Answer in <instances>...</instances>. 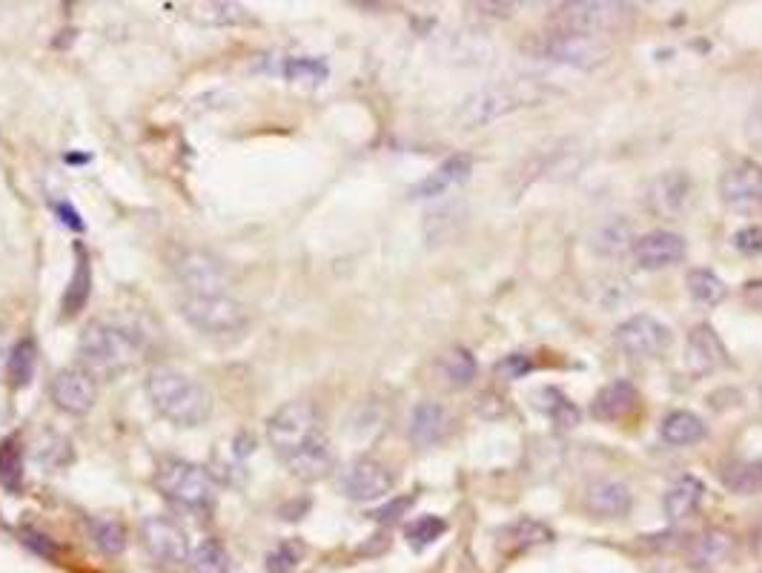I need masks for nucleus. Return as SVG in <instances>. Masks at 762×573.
<instances>
[{
  "label": "nucleus",
  "instance_id": "1",
  "mask_svg": "<svg viewBox=\"0 0 762 573\" xmlns=\"http://www.w3.org/2000/svg\"><path fill=\"white\" fill-rule=\"evenodd\" d=\"M144 390L158 416L178 427L204 425L213 413L209 390L178 367H156L144 381Z\"/></svg>",
  "mask_w": 762,
  "mask_h": 573
},
{
  "label": "nucleus",
  "instance_id": "2",
  "mask_svg": "<svg viewBox=\"0 0 762 573\" xmlns=\"http://www.w3.org/2000/svg\"><path fill=\"white\" fill-rule=\"evenodd\" d=\"M141 351V333L115 321H89L78 339V356L95 379H115L126 373Z\"/></svg>",
  "mask_w": 762,
  "mask_h": 573
},
{
  "label": "nucleus",
  "instance_id": "3",
  "mask_svg": "<svg viewBox=\"0 0 762 573\" xmlns=\"http://www.w3.org/2000/svg\"><path fill=\"white\" fill-rule=\"evenodd\" d=\"M266 439L284 465L330 442L325 427H321L319 410L310 402H287L284 408L275 410L266 422Z\"/></svg>",
  "mask_w": 762,
  "mask_h": 573
},
{
  "label": "nucleus",
  "instance_id": "4",
  "mask_svg": "<svg viewBox=\"0 0 762 573\" xmlns=\"http://www.w3.org/2000/svg\"><path fill=\"white\" fill-rule=\"evenodd\" d=\"M156 488L163 500L184 511H209L215 502V482L201 465L184 459H163L158 465Z\"/></svg>",
  "mask_w": 762,
  "mask_h": 573
},
{
  "label": "nucleus",
  "instance_id": "5",
  "mask_svg": "<svg viewBox=\"0 0 762 573\" xmlns=\"http://www.w3.org/2000/svg\"><path fill=\"white\" fill-rule=\"evenodd\" d=\"M178 313L193 330L204 335H230L241 333L250 324V310H247L236 296H184Z\"/></svg>",
  "mask_w": 762,
  "mask_h": 573
},
{
  "label": "nucleus",
  "instance_id": "6",
  "mask_svg": "<svg viewBox=\"0 0 762 573\" xmlns=\"http://www.w3.org/2000/svg\"><path fill=\"white\" fill-rule=\"evenodd\" d=\"M536 87L527 90L525 83H497V87H485V90L474 92L467 98L465 104L456 112V121H459L465 129H479L485 124H493V121L504 118L508 112H516L519 106H527L536 101Z\"/></svg>",
  "mask_w": 762,
  "mask_h": 573
},
{
  "label": "nucleus",
  "instance_id": "7",
  "mask_svg": "<svg viewBox=\"0 0 762 573\" xmlns=\"http://www.w3.org/2000/svg\"><path fill=\"white\" fill-rule=\"evenodd\" d=\"M539 53L548 60H554V64H565V67H577V69H593L611 58L614 46H611L607 37H600V35L556 30L542 37Z\"/></svg>",
  "mask_w": 762,
  "mask_h": 573
},
{
  "label": "nucleus",
  "instance_id": "8",
  "mask_svg": "<svg viewBox=\"0 0 762 573\" xmlns=\"http://www.w3.org/2000/svg\"><path fill=\"white\" fill-rule=\"evenodd\" d=\"M178 284L184 287V296H224L230 287V273L218 255L209 250H181L172 264Z\"/></svg>",
  "mask_w": 762,
  "mask_h": 573
},
{
  "label": "nucleus",
  "instance_id": "9",
  "mask_svg": "<svg viewBox=\"0 0 762 573\" xmlns=\"http://www.w3.org/2000/svg\"><path fill=\"white\" fill-rule=\"evenodd\" d=\"M630 15H634V9L625 3H562L554 9L550 21L556 23V30L602 37L607 32L619 30Z\"/></svg>",
  "mask_w": 762,
  "mask_h": 573
},
{
  "label": "nucleus",
  "instance_id": "10",
  "mask_svg": "<svg viewBox=\"0 0 762 573\" xmlns=\"http://www.w3.org/2000/svg\"><path fill=\"white\" fill-rule=\"evenodd\" d=\"M49 399L69 416H83L98 402V379L83 365L64 367L49 381Z\"/></svg>",
  "mask_w": 762,
  "mask_h": 573
},
{
  "label": "nucleus",
  "instance_id": "11",
  "mask_svg": "<svg viewBox=\"0 0 762 573\" xmlns=\"http://www.w3.org/2000/svg\"><path fill=\"white\" fill-rule=\"evenodd\" d=\"M616 344L630 358H659L671 347V330L653 316H630L616 328Z\"/></svg>",
  "mask_w": 762,
  "mask_h": 573
},
{
  "label": "nucleus",
  "instance_id": "12",
  "mask_svg": "<svg viewBox=\"0 0 762 573\" xmlns=\"http://www.w3.org/2000/svg\"><path fill=\"white\" fill-rule=\"evenodd\" d=\"M393 488V473L385 462H378L373 456H362L341 470L339 491L353 502H373L382 500Z\"/></svg>",
  "mask_w": 762,
  "mask_h": 573
},
{
  "label": "nucleus",
  "instance_id": "13",
  "mask_svg": "<svg viewBox=\"0 0 762 573\" xmlns=\"http://www.w3.org/2000/svg\"><path fill=\"white\" fill-rule=\"evenodd\" d=\"M141 539L149 557L161 565H181L190 559L186 530L170 516H147L141 522Z\"/></svg>",
  "mask_w": 762,
  "mask_h": 573
},
{
  "label": "nucleus",
  "instance_id": "14",
  "mask_svg": "<svg viewBox=\"0 0 762 573\" xmlns=\"http://www.w3.org/2000/svg\"><path fill=\"white\" fill-rule=\"evenodd\" d=\"M723 204L733 213H754L762 209V167L754 161H740L719 179Z\"/></svg>",
  "mask_w": 762,
  "mask_h": 573
},
{
  "label": "nucleus",
  "instance_id": "15",
  "mask_svg": "<svg viewBox=\"0 0 762 573\" xmlns=\"http://www.w3.org/2000/svg\"><path fill=\"white\" fill-rule=\"evenodd\" d=\"M685 250H689V244H685L680 232L668 230H653L648 236L634 239V244H630L634 261L645 270L674 267V264H680L685 259Z\"/></svg>",
  "mask_w": 762,
  "mask_h": 573
},
{
  "label": "nucleus",
  "instance_id": "16",
  "mask_svg": "<svg viewBox=\"0 0 762 573\" xmlns=\"http://www.w3.org/2000/svg\"><path fill=\"white\" fill-rule=\"evenodd\" d=\"M691 193H694V184L685 172H662L645 190V207L659 218H674L685 209Z\"/></svg>",
  "mask_w": 762,
  "mask_h": 573
},
{
  "label": "nucleus",
  "instance_id": "17",
  "mask_svg": "<svg viewBox=\"0 0 762 573\" xmlns=\"http://www.w3.org/2000/svg\"><path fill=\"white\" fill-rule=\"evenodd\" d=\"M585 507L588 514L600 516V519H619L630 514L634 493L619 479H593L585 488Z\"/></svg>",
  "mask_w": 762,
  "mask_h": 573
},
{
  "label": "nucleus",
  "instance_id": "18",
  "mask_svg": "<svg viewBox=\"0 0 762 573\" xmlns=\"http://www.w3.org/2000/svg\"><path fill=\"white\" fill-rule=\"evenodd\" d=\"M726 344L719 342V335L708 324H696L689 333V367L694 373H714L728 367Z\"/></svg>",
  "mask_w": 762,
  "mask_h": 573
},
{
  "label": "nucleus",
  "instance_id": "19",
  "mask_svg": "<svg viewBox=\"0 0 762 573\" xmlns=\"http://www.w3.org/2000/svg\"><path fill=\"white\" fill-rule=\"evenodd\" d=\"M470 170H474V158L470 156H451L444 164H439L436 170L430 172L428 179L419 181V184L410 190L413 198H436V195L451 193L453 186L465 184L470 179Z\"/></svg>",
  "mask_w": 762,
  "mask_h": 573
},
{
  "label": "nucleus",
  "instance_id": "20",
  "mask_svg": "<svg viewBox=\"0 0 762 573\" xmlns=\"http://www.w3.org/2000/svg\"><path fill=\"white\" fill-rule=\"evenodd\" d=\"M639 410V393L630 381H614L596 393L591 404L593 419L600 422H622V419H630Z\"/></svg>",
  "mask_w": 762,
  "mask_h": 573
},
{
  "label": "nucleus",
  "instance_id": "21",
  "mask_svg": "<svg viewBox=\"0 0 762 573\" xmlns=\"http://www.w3.org/2000/svg\"><path fill=\"white\" fill-rule=\"evenodd\" d=\"M92 296V259L81 244H75V270L60 301V319H75Z\"/></svg>",
  "mask_w": 762,
  "mask_h": 573
},
{
  "label": "nucleus",
  "instance_id": "22",
  "mask_svg": "<svg viewBox=\"0 0 762 573\" xmlns=\"http://www.w3.org/2000/svg\"><path fill=\"white\" fill-rule=\"evenodd\" d=\"M451 431V413L436 402L416 404L410 413V439L419 447L436 445Z\"/></svg>",
  "mask_w": 762,
  "mask_h": 573
},
{
  "label": "nucleus",
  "instance_id": "23",
  "mask_svg": "<svg viewBox=\"0 0 762 573\" xmlns=\"http://www.w3.org/2000/svg\"><path fill=\"white\" fill-rule=\"evenodd\" d=\"M705 496V484L700 482L696 477H680L671 488H668L666 500H662V507H666L668 519H689L694 514L700 502Z\"/></svg>",
  "mask_w": 762,
  "mask_h": 573
},
{
  "label": "nucleus",
  "instance_id": "24",
  "mask_svg": "<svg viewBox=\"0 0 762 573\" xmlns=\"http://www.w3.org/2000/svg\"><path fill=\"white\" fill-rule=\"evenodd\" d=\"M731 551H733V539L728 537L726 530H705V534H700V537L691 542L689 559H691V565L710 568V565H719V562H726Z\"/></svg>",
  "mask_w": 762,
  "mask_h": 573
},
{
  "label": "nucleus",
  "instance_id": "25",
  "mask_svg": "<svg viewBox=\"0 0 762 573\" xmlns=\"http://www.w3.org/2000/svg\"><path fill=\"white\" fill-rule=\"evenodd\" d=\"M662 439L674 447L696 445L705 439V422L689 410H674L662 419Z\"/></svg>",
  "mask_w": 762,
  "mask_h": 573
},
{
  "label": "nucleus",
  "instance_id": "26",
  "mask_svg": "<svg viewBox=\"0 0 762 573\" xmlns=\"http://www.w3.org/2000/svg\"><path fill=\"white\" fill-rule=\"evenodd\" d=\"M439 373H442V379L447 381L451 388L459 390L467 388V385H474L479 365H476L474 353L465 351V347H453V351H447L439 358Z\"/></svg>",
  "mask_w": 762,
  "mask_h": 573
},
{
  "label": "nucleus",
  "instance_id": "27",
  "mask_svg": "<svg viewBox=\"0 0 762 573\" xmlns=\"http://www.w3.org/2000/svg\"><path fill=\"white\" fill-rule=\"evenodd\" d=\"M719 479L737 496L762 493V462H728L719 470Z\"/></svg>",
  "mask_w": 762,
  "mask_h": 573
},
{
  "label": "nucleus",
  "instance_id": "28",
  "mask_svg": "<svg viewBox=\"0 0 762 573\" xmlns=\"http://www.w3.org/2000/svg\"><path fill=\"white\" fill-rule=\"evenodd\" d=\"M35 367H37V347L32 339H21V342L12 347V353L7 356V373L12 388L21 390L26 388L32 379H35Z\"/></svg>",
  "mask_w": 762,
  "mask_h": 573
},
{
  "label": "nucleus",
  "instance_id": "29",
  "mask_svg": "<svg viewBox=\"0 0 762 573\" xmlns=\"http://www.w3.org/2000/svg\"><path fill=\"white\" fill-rule=\"evenodd\" d=\"M550 539V530L545 528V525H539V522H531V519H522V522H513V525H508V528L499 534V545H502L504 551H525V548H531V545H542Z\"/></svg>",
  "mask_w": 762,
  "mask_h": 573
},
{
  "label": "nucleus",
  "instance_id": "30",
  "mask_svg": "<svg viewBox=\"0 0 762 573\" xmlns=\"http://www.w3.org/2000/svg\"><path fill=\"white\" fill-rule=\"evenodd\" d=\"M186 565L190 573H230V557L218 539H204L195 551H190Z\"/></svg>",
  "mask_w": 762,
  "mask_h": 573
},
{
  "label": "nucleus",
  "instance_id": "31",
  "mask_svg": "<svg viewBox=\"0 0 762 573\" xmlns=\"http://www.w3.org/2000/svg\"><path fill=\"white\" fill-rule=\"evenodd\" d=\"M89 530H92V539L106 557H118L126 548V528L118 516H95L89 522Z\"/></svg>",
  "mask_w": 762,
  "mask_h": 573
},
{
  "label": "nucleus",
  "instance_id": "32",
  "mask_svg": "<svg viewBox=\"0 0 762 573\" xmlns=\"http://www.w3.org/2000/svg\"><path fill=\"white\" fill-rule=\"evenodd\" d=\"M0 484L9 493H18L23 488V445L15 436L0 442Z\"/></svg>",
  "mask_w": 762,
  "mask_h": 573
},
{
  "label": "nucleus",
  "instance_id": "33",
  "mask_svg": "<svg viewBox=\"0 0 762 573\" xmlns=\"http://www.w3.org/2000/svg\"><path fill=\"white\" fill-rule=\"evenodd\" d=\"M685 282H689L691 298L700 301V305H719V301H726V282L717 273H710V270H691Z\"/></svg>",
  "mask_w": 762,
  "mask_h": 573
},
{
  "label": "nucleus",
  "instance_id": "34",
  "mask_svg": "<svg viewBox=\"0 0 762 573\" xmlns=\"http://www.w3.org/2000/svg\"><path fill=\"white\" fill-rule=\"evenodd\" d=\"M444 530H447V522L428 514V516H419L416 522H410L408 530H405V537H408V545L413 548V551H424V548H430V545L442 537Z\"/></svg>",
  "mask_w": 762,
  "mask_h": 573
},
{
  "label": "nucleus",
  "instance_id": "35",
  "mask_svg": "<svg viewBox=\"0 0 762 573\" xmlns=\"http://www.w3.org/2000/svg\"><path fill=\"white\" fill-rule=\"evenodd\" d=\"M284 75H287V81L321 83L330 75V69H327V64L321 58H287Z\"/></svg>",
  "mask_w": 762,
  "mask_h": 573
},
{
  "label": "nucleus",
  "instance_id": "36",
  "mask_svg": "<svg viewBox=\"0 0 762 573\" xmlns=\"http://www.w3.org/2000/svg\"><path fill=\"white\" fill-rule=\"evenodd\" d=\"M195 12H190L193 18H198V21L204 23H238L244 21L247 12L244 7H238V3H195Z\"/></svg>",
  "mask_w": 762,
  "mask_h": 573
},
{
  "label": "nucleus",
  "instance_id": "37",
  "mask_svg": "<svg viewBox=\"0 0 762 573\" xmlns=\"http://www.w3.org/2000/svg\"><path fill=\"white\" fill-rule=\"evenodd\" d=\"M35 459L46 468H60V465H67L72 459V445H69V439H60V436L49 433L46 442L41 439V445L35 447Z\"/></svg>",
  "mask_w": 762,
  "mask_h": 573
},
{
  "label": "nucleus",
  "instance_id": "38",
  "mask_svg": "<svg viewBox=\"0 0 762 573\" xmlns=\"http://www.w3.org/2000/svg\"><path fill=\"white\" fill-rule=\"evenodd\" d=\"M302 559V548L296 542L275 545L273 551L266 553V573H289Z\"/></svg>",
  "mask_w": 762,
  "mask_h": 573
},
{
  "label": "nucleus",
  "instance_id": "39",
  "mask_svg": "<svg viewBox=\"0 0 762 573\" xmlns=\"http://www.w3.org/2000/svg\"><path fill=\"white\" fill-rule=\"evenodd\" d=\"M550 399H554V402H550L545 410H548L550 419H554L556 425L565 427V431L577 425V422H579V410L573 408V404H570L568 399H565V396L559 393V390H550Z\"/></svg>",
  "mask_w": 762,
  "mask_h": 573
},
{
  "label": "nucleus",
  "instance_id": "40",
  "mask_svg": "<svg viewBox=\"0 0 762 573\" xmlns=\"http://www.w3.org/2000/svg\"><path fill=\"white\" fill-rule=\"evenodd\" d=\"M733 247L746 255L762 253V227H742L740 232H733Z\"/></svg>",
  "mask_w": 762,
  "mask_h": 573
},
{
  "label": "nucleus",
  "instance_id": "41",
  "mask_svg": "<svg viewBox=\"0 0 762 573\" xmlns=\"http://www.w3.org/2000/svg\"><path fill=\"white\" fill-rule=\"evenodd\" d=\"M527 370H531V362H527V356H522V353L504 356L497 365V373L504 376V379H522Z\"/></svg>",
  "mask_w": 762,
  "mask_h": 573
},
{
  "label": "nucleus",
  "instance_id": "42",
  "mask_svg": "<svg viewBox=\"0 0 762 573\" xmlns=\"http://www.w3.org/2000/svg\"><path fill=\"white\" fill-rule=\"evenodd\" d=\"M413 505V496H401V500H393L390 505H385V507H378L376 514H373V519H378V522H393V519H399L408 507Z\"/></svg>",
  "mask_w": 762,
  "mask_h": 573
},
{
  "label": "nucleus",
  "instance_id": "43",
  "mask_svg": "<svg viewBox=\"0 0 762 573\" xmlns=\"http://www.w3.org/2000/svg\"><path fill=\"white\" fill-rule=\"evenodd\" d=\"M55 213H58V218H60V224L64 227H69V230H75V232H81L83 230V221H81V216L75 213V207L72 204H55Z\"/></svg>",
  "mask_w": 762,
  "mask_h": 573
},
{
  "label": "nucleus",
  "instance_id": "44",
  "mask_svg": "<svg viewBox=\"0 0 762 573\" xmlns=\"http://www.w3.org/2000/svg\"><path fill=\"white\" fill-rule=\"evenodd\" d=\"M23 537H26V539H23V542L32 545V548H35L37 553H44V557H49V559L58 557V548H55V545L49 542V539H46V537H41V534H23Z\"/></svg>",
  "mask_w": 762,
  "mask_h": 573
},
{
  "label": "nucleus",
  "instance_id": "45",
  "mask_svg": "<svg viewBox=\"0 0 762 573\" xmlns=\"http://www.w3.org/2000/svg\"><path fill=\"white\" fill-rule=\"evenodd\" d=\"M3 356H7V335L0 330V362H3Z\"/></svg>",
  "mask_w": 762,
  "mask_h": 573
},
{
  "label": "nucleus",
  "instance_id": "46",
  "mask_svg": "<svg viewBox=\"0 0 762 573\" xmlns=\"http://www.w3.org/2000/svg\"><path fill=\"white\" fill-rule=\"evenodd\" d=\"M760 399H762V388H760Z\"/></svg>",
  "mask_w": 762,
  "mask_h": 573
}]
</instances>
